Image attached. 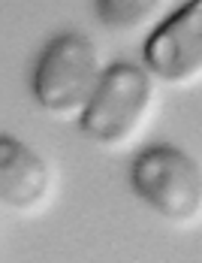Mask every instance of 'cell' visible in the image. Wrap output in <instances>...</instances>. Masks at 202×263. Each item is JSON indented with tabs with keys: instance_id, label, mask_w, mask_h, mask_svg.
Segmentation results:
<instances>
[{
	"instance_id": "3",
	"label": "cell",
	"mask_w": 202,
	"mask_h": 263,
	"mask_svg": "<svg viewBox=\"0 0 202 263\" xmlns=\"http://www.w3.org/2000/svg\"><path fill=\"white\" fill-rule=\"evenodd\" d=\"M133 191L169 221H193L202 212V163L175 145L142 152L130 170Z\"/></svg>"
},
{
	"instance_id": "2",
	"label": "cell",
	"mask_w": 202,
	"mask_h": 263,
	"mask_svg": "<svg viewBox=\"0 0 202 263\" xmlns=\"http://www.w3.org/2000/svg\"><path fill=\"white\" fill-rule=\"evenodd\" d=\"M151 73L136 64H112L103 76L97 94L82 109L78 127L88 139L103 145H121L139 130L151 109Z\"/></svg>"
},
{
	"instance_id": "7",
	"label": "cell",
	"mask_w": 202,
	"mask_h": 263,
	"mask_svg": "<svg viewBox=\"0 0 202 263\" xmlns=\"http://www.w3.org/2000/svg\"><path fill=\"white\" fill-rule=\"evenodd\" d=\"M196 3H202V0H196Z\"/></svg>"
},
{
	"instance_id": "1",
	"label": "cell",
	"mask_w": 202,
	"mask_h": 263,
	"mask_svg": "<svg viewBox=\"0 0 202 263\" xmlns=\"http://www.w3.org/2000/svg\"><path fill=\"white\" fill-rule=\"evenodd\" d=\"M103 70L100 52L85 33H60L51 40L33 73V97L43 109L70 115L91 103L100 88Z\"/></svg>"
},
{
	"instance_id": "5",
	"label": "cell",
	"mask_w": 202,
	"mask_h": 263,
	"mask_svg": "<svg viewBox=\"0 0 202 263\" xmlns=\"http://www.w3.org/2000/svg\"><path fill=\"white\" fill-rule=\"evenodd\" d=\"M49 166L33 148L12 136H0V200L6 209H33L49 194Z\"/></svg>"
},
{
	"instance_id": "4",
	"label": "cell",
	"mask_w": 202,
	"mask_h": 263,
	"mask_svg": "<svg viewBox=\"0 0 202 263\" xmlns=\"http://www.w3.org/2000/svg\"><path fill=\"white\" fill-rule=\"evenodd\" d=\"M145 67L163 82H190L202 73V3L169 15L145 43Z\"/></svg>"
},
{
	"instance_id": "6",
	"label": "cell",
	"mask_w": 202,
	"mask_h": 263,
	"mask_svg": "<svg viewBox=\"0 0 202 263\" xmlns=\"http://www.w3.org/2000/svg\"><path fill=\"white\" fill-rule=\"evenodd\" d=\"M163 0H97V12L115 30H133L145 25Z\"/></svg>"
}]
</instances>
